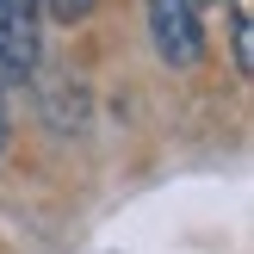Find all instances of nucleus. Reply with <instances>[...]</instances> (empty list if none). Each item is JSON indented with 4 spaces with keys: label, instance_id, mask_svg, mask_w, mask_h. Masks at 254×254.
Returning <instances> with one entry per match:
<instances>
[{
    "label": "nucleus",
    "instance_id": "nucleus-5",
    "mask_svg": "<svg viewBox=\"0 0 254 254\" xmlns=\"http://www.w3.org/2000/svg\"><path fill=\"white\" fill-rule=\"evenodd\" d=\"M6 136H12V118H6V93H0V149H6Z\"/></svg>",
    "mask_w": 254,
    "mask_h": 254
},
{
    "label": "nucleus",
    "instance_id": "nucleus-1",
    "mask_svg": "<svg viewBox=\"0 0 254 254\" xmlns=\"http://www.w3.org/2000/svg\"><path fill=\"white\" fill-rule=\"evenodd\" d=\"M143 19H149V44L168 68H198L211 50L205 37V0H143Z\"/></svg>",
    "mask_w": 254,
    "mask_h": 254
},
{
    "label": "nucleus",
    "instance_id": "nucleus-3",
    "mask_svg": "<svg viewBox=\"0 0 254 254\" xmlns=\"http://www.w3.org/2000/svg\"><path fill=\"white\" fill-rule=\"evenodd\" d=\"M230 62L236 74H254V25H248V0H230Z\"/></svg>",
    "mask_w": 254,
    "mask_h": 254
},
{
    "label": "nucleus",
    "instance_id": "nucleus-4",
    "mask_svg": "<svg viewBox=\"0 0 254 254\" xmlns=\"http://www.w3.org/2000/svg\"><path fill=\"white\" fill-rule=\"evenodd\" d=\"M37 12L56 19V25H81V19H93V12H99V0H37Z\"/></svg>",
    "mask_w": 254,
    "mask_h": 254
},
{
    "label": "nucleus",
    "instance_id": "nucleus-2",
    "mask_svg": "<svg viewBox=\"0 0 254 254\" xmlns=\"http://www.w3.org/2000/svg\"><path fill=\"white\" fill-rule=\"evenodd\" d=\"M44 62V12L37 0H0V93L25 87Z\"/></svg>",
    "mask_w": 254,
    "mask_h": 254
}]
</instances>
